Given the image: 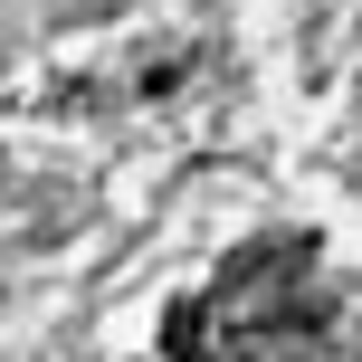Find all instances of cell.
I'll list each match as a JSON object with an SVG mask.
<instances>
[]
</instances>
